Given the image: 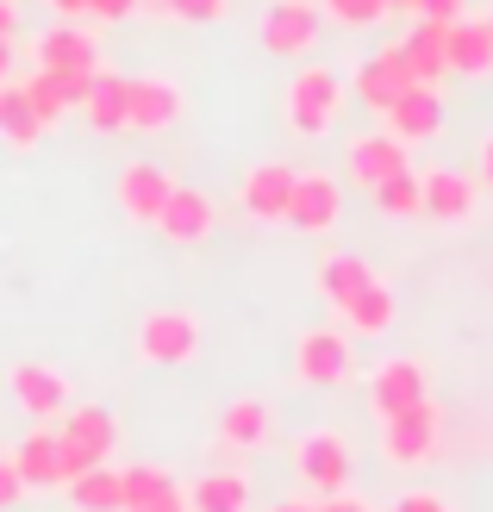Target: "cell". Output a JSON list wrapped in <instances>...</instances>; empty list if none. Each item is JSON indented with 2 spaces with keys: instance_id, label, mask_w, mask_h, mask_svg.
<instances>
[{
  "instance_id": "obj_1",
  "label": "cell",
  "mask_w": 493,
  "mask_h": 512,
  "mask_svg": "<svg viewBox=\"0 0 493 512\" xmlns=\"http://www.w3.org/2000/svg\"><path fill=\"white\" fill-rule=\"evenodd\" d=\"M344 75H337L331 63H306L294 82H288V125L300 138H325L337 113H344Z\"/></svg>"
},
{
  "instance_id": "obj_2",
  "label": "cell",
  "mask_w": 493,
  "mask_h": 512,
  "mask_svg": "<svg viewBox=\"0 0 493 512\" xmlns=\"http://www.w3.org/2000/svg\"><path fill=\"white\" fill-rule=\"evenodd\" d=\"M194 350H200V313H188V306H150L138 319V356L150 369H181L194 363Z\"/></svg>"
},
{
  "instance_id": "obj_3",
  "label": "cell",
  "mask_w": 493,
  "mask_h": 512,
  "mask_svg": "<svg viewBox=\"0 0 493 512\" xmlns=\"http://www.w3.org/2000/svg\"><path fill=\"white\" fill-rule=\"evenodd\" d=\"M13 469H19V481H25V494H38V488H44V494H57V488H69V481L82 475L88 463L57 438V425H38L32 438L13 450Z\"/></svg>"
},
{
  "instance_id": "obj_4",
  "label": "cell",
  "mask_w": 493,
  "mask_h": 512,
  "mask_svg": "<svg viewBox=\"0 0 493 512\" xmlns=\"http://www.w3.org/2000/svg\"><path fill=\"white\" fill-rule=\"evenodd\" d=\"M188 113V88L175 75H132L125 88V132H169Z\"/></svg>"
},
{
  "instance_id": "obj_5",
  "label": "cell",
  "mask_w": 493,
  "mask_h": 512,
  "mask_svg": "<svg viewBox=\"0 0 493 512\" xmlns=\"http://www.w3.org/2000/svg\"><path fill=\"white\" fill-rule=\"evenodd\" d=\"M175 188H181V182H175L163 163H125V169L113 175V207L132 219V225H157Z\"/></svg>"
},
{
  "instance_id": "obj_6",
  "label": "cell",
  "mask_w": 493,
  "mask_h": 512,
  "mask_svg": "<svg viewBox=\"0 0 493 512\" xmlns=\"http://www.w3.org/2000/svg\"><path fill=\"white\" fill-rule=\"evenodd\" d=\"M437 438H444V419H437L431 400L406 406V413H394V419H381V450H387V463H400V469L431 463Z\"/></svg>"
},
{
  "instance_id": "obj_7",
  "label": "cell",
  "mask_w": 493,
  "mask_h": 512,
  "mask_svg": "<svg viewBox=\"0 0 493 512\" xmlns=\"http://www.w3.org/2000/svg\"><path fill=\"white\" fill-rule=\"evenodd\" d=\"M294 469L313 494H344L350 488V444L337 438V431H300L294 438Z\"/></svg>"
},
{
  "instance_id": "obj_8",
  "label": "cell",
  "mask_w": 493,
  "mask_h": 512,
  "mask_svg": "<svg viewBox=\"0 0 493 512\" xmlns=\"http://www.w3.org/2000/svg\"><path fill=\"white\" fill-rule=\"evenodd\" d=\"M325 32V13L313 0H275L263 13V50L269 57H313Z\"/></svg>"
},
{
  "instance_id": "obj_9",
  "label": "cell",
  "mask_w": 493,
  "mask_h": 512,
  "mask_svg": "<svg viewBox=\"0 0 493 512\" xmlns=\"http://www.w3.org/2000/svg\"><path fill=\"white\" fill-rule=\"evenodd\" d=\"M7 388H13V400H19V413L38 419V425H57L69 406H75L69 381L50 369V363H13V369H7Z\"/></svg>"
},
{
  "instance_id": "obj_10",
  "label": "cell",
  "mask_w": 493,
  "mask_h": 512,
  "mask_svg": "<svg viewBox=\"0 0 493 512\" xmlns=\"http://www.w3.org/2000/svg\"><path fill=\"white\" fill-rule=\"evenodd\" d=\"M344 219V182L325 169H300L294 175V200H288V225L294 232H331V225Z\"/></svg>"
},
{
  "instance_id": "obj_11",
  "label": "cell",
  "mask_w": 493,
  "mask_h": 512,
  "mask_svg": "<svg viewBox=\"0 0 493 512\" xmlns=\"http://www.w3.org/2000/svg\"><path fill=\"white\" fill-rule=\"evenodd\" d=\"M294 175H300V169H288V163H256V169H244V182H238L244 219H256V225H288Z\"/></svg>"
},
{
  "instance_id": "obj_12",
  "label": "cell",
  "mask_w": 493,
  "mask_h": 512,
  "mask_svg": "<svg viewBox=\"0 0 493 512\" xmlns=\"http://www.w3.org/2000/svg\"><path fill=\"white\" fill-rule=\"evenodd\" d=\"M57 438L94 469V463H113L119 456V419L107 413V406H69V413L57 419Z\"/></svg>"
},
{
  "instance_id": "obj_13",
  "label": "cell",
  "mask_w": 493,
  "mask_h": 512,
  "mask_svg": "<svg viewBox=\"0 0 493 512\" xmlns=\"http://www.w3.org/2000/svg\"><path fill=\"white\" fill-rule=\"evenodd\" d=\"M32 57H38L44 75H94L100 69V44H94V32H82V25L57 19L50 32H38Z\"/></svg>"
},
{
  "instance_id": "obj_14",
  "label": "cell",
  "mask_w": 493,
  "mask_h": 512,
  "mask_svg": "<svg viewBox=\"0 0 493 512\" xmlns=\"http://www.w3.org/2000/svg\"><path fill=\"white\" fill-rule=\"evenodd\" d=\"M412 169V157H406V144L394 138V132H369V138H356L350 150H344V175L356 188H381V182H394V175H406Z\"/></svg>"
},
{
  "instance_id": "obj_15",
  "label": "cell",
  "mask_w": 493,
  "mask_h": 512,
  "mask_svg": "<svg viewBox=\"0 0 493 512\" xmlns=\"http://www.w3.org/2000/svg\"><path fill=\"white\" fill-rule=\"evenodd\" d=\"M294 375L306 388H337L350 375V338L344 331H300L294 338Z\"/></svg>"
},
{
  "instance_id": "obj_16",
  "label": "cell",
  "mask_w": 493,
  "mask_h": 512,
  "mask_svg": "<svg viewBox=\"0 0 493 512\" xmlns=\"http://www.w3.org/2000/svg\"><path fill=\"white\" fill-rule=\"evenodd\" d=\"M350 88H356L362 107H375V113L394 107V100L412 88V69H406V57H400V44H381L375 57H362L356 75H350Z\"/></svg>"
},
{
  "instance_id": "obj_17",
  "label": "cell",
  "mask_w": 493,
  "mask_h": 512,
  "mask_svg": "<svg viewBox=\"0 0 493 512\" xmlns=\"http://www.w3.org/2000/svg\"><path fill=\"white\" fill-rule=\"evenodd\" d=\"M419 400H431V394H425V369L412 363V356H387V363L369 375L375 419H394V413H406V406H419Z\"/></svg>"
},
{
  "instance_id": "obj_18",
  "label": "cell",
  "mask_w": 493,
  "mask_h": 512,
  "mask_svg": "<svg viewBox=\"0 0 493 512\" xmlns=\"http://www.w3.org/2000/svg\"><path fill=\"white\" fill-rule=\"evenodd\" d=\"M381 119H387V132H394V138L412 150V144H425V138H437V132H444V100H437V88L412 82V88L394 100V107L381 113Z\"/></svg>"
},
{
  "instance_id": "obj_19",
  "label": "cell",
  "mask_w": 493,
  "mask_h": 512,
  "mask_svg": "<svg viewBox=\"0 0 493 512\" xmlns=\"http://www.w3.org/2000/svg\"><path fill=\"white\" fill-rule=\"evenodd\" d=\"M213 225H219L213 200H206L200 188H175L169 207H163V219H157V232L169 244H206V238H213Z\"/></svg>"
},
{
  "instance_id": "obj_20",
  "label": "cell",
  "mask_w": 493,
  "mask_h": 512,
  "mask_svg": "<svg viewBox=\"0 0 493 512\" xmlns=\"http://www.w3.org/2000/svg\"><path fill=\"white\" fill-rule=\"evenodd\" d=\"M444 50H450V25H437V19H419V25L400 38V57H406V69H412V82H425V88H437V82L450 75Z\"/></svg>"
},
{
  "instance_id": "obj_21",
  "label": "cell",
  "mask_w": 493,
  "mask_h": 512,
  "mask_svg": "<svg viewBox=\"0 0 493 512\" xmlns=\"http://www.w3.org/2000/svg\"><path fill=\"white\" fill-rule=\"evenodd\" d=\"M263 444H269V406L256 394L231 400L219 413V456H244V450H263Z\"/></svg>"
},
{
  "instance_id": "obj_22",
  "label": "cell",
  "mask_w": 493,
  "mask_h": 512,
  "mask_svg": "<svg viewBox=\"0 0 493 512\" xmlns=\"http://www.w3.org/2000/svg\"><path fill=\"white\" fill-rule=\"evenodd\" d=\"M419 188H425V213L437 225H462V219L475 213V182H469V175H456V169H425Z\"/></svg>"
},
{
  "instance_id": "obj_23",
  "label": "cell",
  "mask_w": 493,
  "mask_h": 512,
  "mask_svg": "<svg viewBox=\"0 0 493 512\" xmlns=\"http://www.w3.org/2000/svg\"><path fill=\"white\" fill-rule=\"evenodd\" d=\"M250 506V475L244 469H206L188 481V512H244Z\"/></svg>"
},
{
  "instance_id": "obj_24",
  "label": "cell",
  "mask_w": 493,
  "mask_h": 512,
  "mask_svg": "<svg viewBox=\"0 0 493 512\" xmlns=\"http://www.w3.org/2000/svg\"><path fill=\"white\" fill-rule=\"evenodd\" d=\"M63 494H69L75 512H125V475H119V463H94V469L75 475Z\"/></svg>"
},
{
  "instance_id": "obj_25",
  "label": "cell",
  "mask_w": 493,
  "mask_h": 512,
  "mask_svg": "<svg viewBox=\"0 0 493 512\" xmlns=\"http://www.w3.org/2000/svg\"><path fill=\"white\" fill-rule=\"evenodd\" d=\"M125 88H132V75L94 69V88L82 100V119L94 125V132H125Z\"/></svg>"
},
{
  "instance_id": "obj_26",
  "label": "cell",
  "mask_w": 493,
  "mask_h": 512,
  "mask_svg": "<svg viewBox=\"0 0 493 512\" xmlns=\"http://www.w3.org/2000/svg\"><path fill=\"white\" fill-rule=\"evenodd\" d=\"M444 63H450V75H487L493 69V32H487V19H456L450 25Z\"/></svg>"
},
{
  "instance_id": "obj_27",
  "label": "cell",
  "mask_w": 493,
  "mask_h": 512,
  "mask_svg": "<svg viewBox=\"0 0 493 512\" xmlns=\"http://www.w3.org/2000/svg\"><path fill=\"white\" fill-rule=\"evenodd\" d=\"M337 313H344V325H350V331H362V338H381V331L394 325L400 306H394V288H387V281H369V288L350 294L344 306H337Z\"/></svg>"
},
{
  "instance_id": "obj_28",
  "label": "cell",
  "mask_w": 493,
  "mask_h": 512,
  "mask_svg": "<svg viewBox=\"0 0 493 512\" xmlns=\"http://www.w3.org/2000/svg\"><path fill=\"white\" fill-rule=\"evenodd\" d=\"M0 138L13 150H38V138H44V119L32 113V100H25L19 82H0Z\"/></svg>"
},
{
  "instance_id": "obj_29",
  "label": "cell",
  "mask_w": 493,
  "mask_h": 512,
  "mask_svg": "<svg viewBox=\"0 0 493 512\" xmlns=\"http://www.w3.org/2000/svg\"><path fill=\"white\" fill-rule=\"evenodd\" d=\"M375 281V269L362 263V256H350V250H331L325 263H319V294L331 300V306H344L350 294H362Z\"/></svg>"
},
{
  "instance_id": "obj_30",
  "label": "cell",
  "mask_w": 493,
  "mask_h": 512,
  "mask_svg": "<svg viewBox=\"0 0 493 512\" xmlns=\"http://www.w3.org/2000/svg\"><path fill=\"white\" fill-rule=\"evenodd\" d=\"M25 100H32V113L44 119V132H50V125H63L75 107H69V94H63V82H57V75H44V69H32V75H25Z\"/></svg>"
},
{
  "instance_id": "obj_31",
  "label": "cell",
  "mask_w": 493,
  "mask_h": 512,
  "mask_svg": "<svg viewBox=\"0 0 493 512\" xmlns=\"http://www.w3.org/2000/svg\"><path fill=\"white\" fill-rule=\"evenodd\" d=\"M375 207H381L387 219H412V213H425L419 169H406V175H394V182H381V188H375Z\"/></svg>"
},
{
  "instance_id": "obj_32",
  "label": "cell",
  "mask_w": 493,
  "mask_h": 512,
  "mask_svg": "<svg viewBox=\"0 0 493 512\" xmlns=\"http://www.w3.org/2000/svg\"><path fill=\"white\" fill-rule=\"evenodd\" d=\"M119 475H125V506H150V500H163V494L181 488V481L169 469H157V463H132V469H119Z\"/></svg>"
},
{
  "instance_id": "obj_33",
  "label": "cell",
  "mask_w": 493,
  "mask_h": 512,
  "mask_svg": "<svg viewBox=\"0 0 493 512\" xmlns=\"http://www.w3.org/2000/svg\"><path fill=\"white\" fill-rule=\"evenodd\" d=\"M138 13L181 19V25H213V19H225V0H144Z\"/></svg>"
},
{
  "instance_id": "obj_34",
  "label": "cell",
  "mask_w": 493,
  "mask_h": 512,
  "mask_svg": "<svg viewBox=\"0 0 493 512\" xmlns=\"http://www.w3.org/2000/svg\"><path fill=\"white\" fill-rule=\"evenodd\" d=\"M319 13L337 19V25H381L387 19L381 0H319Z\"/></svg>"
},
{
  "instance_id": "obj_35",
  "label": "cell",
  "mask_w": 493,
  "mask_h": 512,
  "mask_svg": "<svg viewBox=\"0 0 493 512\" xmlns=\"http://www.w3.org/2000/svg\"><path fill=\"white\" fill-rule=\"evenodd\" d=\"M144 7V0H88V19L94 25H119V19H132Z\"/></svg>"
},
{
  "instance_id": "obj_36",
  "label": "cell",
  "mask_w": 493,
  "mask_h": 512,
  "mask_svg": "<svg viewBox=\"0 0 493 512\" xmlns=\"http://www.w3.org/2000/svg\"><path fill=\"white\" fill-rule=\"evenodd\" d=\"M19 500H25V481H19V469H13V456H0V512L19 506Z\"/></svg>"
},
{
  "instance_id": "obj_37",
  "label": "cell",
  "mask_w": 493,
  "mask_h": 512,
  "mask_svg": "<svg viewBox=\"0 0 493 512\" xmlns=\"http://www.w3.org/2000/svg\"><path fill=\"white\" fill-rule=\"evenodd\" d=\"M412 19H437V25H456L462 19V0H419V13Z\"/></svg>"
},
{
  "instance_id": "obj_38",
  "label": "cell",
  "mask_w": 493,
  "mask_h": 512,
  "mask_svg": "<svg viewBox=\"0 0 493 512\" xmlns=\"http://www.w3.org/2000/svg\"><path fill=\"white\" fill-rule=\"evenodd\" d=\"M125 512H188V488H175V494L150 500V506H125Z\"/></svg>"
},
{
  "instance_id": "obj_39",
  "label": "cell",
  "mask_w": 493,
  "mask_h": 512,
  "mask_svg": "<svg viewBox=\"0 0 493 512\" xmlns=\"http://www.w3.org/2000/svg\"><path fill=\"white\" fill-rule=\"evenodd\" d=\"M394 512H450V506L437 500V494H406V500H400Z\"/></svg>"
},
{
  "instance_id": "obj_40",
  "label": "cell",
  "mask_w": 493,
  "mask_h": 512,
  "mask_svg": "<svg viewBox=\"0 0 493 512\" xmlns=\"http://www.w3.org/2000/svg\"><path fill=\"white\" fill-rule=\"evenodd\" d=\"M57 19H88V0H44Z\"/></svg>"
},
{
  "instance_id": "obj_41",
  "label": "cell",
  "mask_w": 493,
  "mask_h": 512,
  "mask_svg": "<svg viewBox=\"0 0 493 512\" xmlns=\"http://www.w3.org/2000/svg\"><path fill=\"white\" fill-rule=\"evenodd\" d=\"M319 512H369V506H362V500H350V494H331Z\"/></svg>"
},
{
  "instance_id": "obj_42",
  "label": "cell",
  "mask_w": 493,
  "mask_h": 512,
  "mask_svg": "<svg viewBox=\"0 0 493 512\" xmlns=\"http://www.w3.org/2000/svg\"><path fill=\"white\" fill-rule=\"evenodd\" d=\"M13 25H19V13L7 7V0H0V38H13Z\"/></svg>"
},
{
  "instance_id": "obj_43",
  "label": "cell",
  "mask_w": 493,
  "mask_h": 512,
  "mask_svg": "<svg viewBox=\"0 0 493 512\" xmlns=\"http://www.w3.org/2000/svg\"><path fill=\"white\" fill-rule=\"evenodd\" d=\"M269 512H319L313 500H281V506H269Z\"/></svg>"
},
{
  "instance_id": "obj_44",
  "label": "cell",
  "mask_w": 493,
  "mask_h": 512,
  "mask_svg": "<svg viewBox=\"0 0 493 512\" xmlns=\"http://www.w3.org/2000/svg\"><path fill=\"white\" fill-rule=\"evenodd\" d=\"M387 13H419V0H381Z\"/></svg>"
},
{
  "instance_id": "obj_45",
  "label": "cell",
  "mask_w": 493,
  "mask_h": 512,
  "mask_svg": "<svg viewBox=\"0 0 493 512\" xmlns=\"http://www.w3.org/2000/svg\"><path fill=\"white\" fill-rule=\"evenodd\" d=\"M7 63H13V38H0V82H7Z\"/></svg>"
},
{
  "instance_id": "obj_46",
  "label": "cell",
  "mask_w": 493,
  "mask_h": 512,
  "mask_svg": "<svg viewBox=\"0 0 493 512\" xmlns=\"http://www.w3.org/2000/svg\"><path fill=\"white\" fill-rule=\"evenodd\" d=\"M481 175H487V182H493V138L481 144Z\"/></svg>"
},
{
  "instance_id": "obj_47",
  "label": "cell",
  "mask_w": 493,
  "mask_h": 512,
  "mask_svg": "<svg viewBox=\"0 0 493 512\" xmlns=\"http://www.w3.org/2000/svg\"><path fill=\"white\" fill-rule=\"evenodd\" d=\"M487 32H493V13H487Z\"/></svg>"
}]
</instances>
